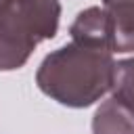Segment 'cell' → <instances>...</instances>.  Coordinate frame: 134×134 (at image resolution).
Listing matches in <instances>:
<instances>
[{
  "mask_svg": "<svg viewBox=\"0 0 134 134\" xmlns=\"http://www.w3.org/2000/svg\"><path fill=\"white\" fill-rule=\"evenodd\" d=\"M113 71L115 61L107 44L71 38L69 44L44 57L36 84L52 100L82 109L94 105L111 90Z\"/></svg>",
  "mask_w": 134,
  "mask_h": 134,
  "instance_id": "1",
  "label": "cell"
},
{
  "mask_svg": "<svg viewBox=\"0 0 134 134\" xmlns=\"http://www.w3.org/2000/svg\"><path fill=\"white\" fill-rule=\"evenodd\" d=\"M59 0H4L0 4V71L19 69L36 46L57 36Z\"/></svg>",
  "mask_w": 134,
  "mask_h": 134,
  "instance_id": "2",
  "label": "cell"
},
{
  "mask_svg": "<svg viewBox=\"0 0 134 134\" xmlns=\"http://www.w3.org/2000/svg\"><path fill=\"white\" fill-rule=\"evenodd\" d=\"M113 52L134 50V0H103Z\"/></svg>",
  "mask_w": 134,
  "mask_h": 134,
  "instance_id": "3",
  "label": "cell"
},
{
  "mask_svg": "<svg viewBox=\"0 0 134 134\" xmlns=\"http://www.w3.org/2000/svg\"><path fill=\"white\" fill-rule=\"evenodd\" d=\"M92 134H134V113L111 96L96 109Z\"/></svg>",
  "mask_w": 134,
  "mask_h": 134,
  "instance_id": "4",
  "label": "cell"
},
{
  "mask_svg": "<svg viewBox=\"0 0 134 134\" xmlns=\"http://www.w3.org/2000/svg\"><path fill=\"white\" fill-rule=\"evenodd\" d=\"M111 92L117 103H121L128 111L134 113V57L115 63Z\"/></svg>",
  "mask_w": 134,
  "mask_h": 134,
  "instance_id": "5",
  "label": "cell"
},
{
  "mask_svg": "<svg viewBox=\"0 0 134 134\" xmlns=\"http://www.w3.org/2000/svg\"><path fill=\"white\" fill-rule=\"evenodd\" d=\"M2 2H4V0H0V4H2Z\"/></svg>",
  "mask_w": 134,
  "mask_h": 134,
  "instance_id": "6",
  "label": "cell"
}]
</instances>
